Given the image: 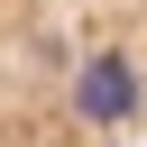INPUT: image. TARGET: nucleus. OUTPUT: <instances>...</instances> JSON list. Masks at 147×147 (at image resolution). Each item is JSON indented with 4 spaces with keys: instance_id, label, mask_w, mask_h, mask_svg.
Instances as JSON below:
<instances>
[{
    "instance_id": "nucleus-1",
    "label": "nucleus",
    "mask_w": 147,
    "mask_h": 147,
    "mask_svg": "<svg viewBox=\"0 0 147 147\" xmlns=\"http://www.w3.org/2000/svg\"><path fill=\"white\" fill-rule=\"evenodd\" d=\"M0 147H147V0H0Z\"/></svg>"
}]
</instances>
